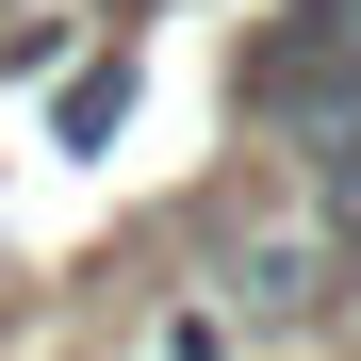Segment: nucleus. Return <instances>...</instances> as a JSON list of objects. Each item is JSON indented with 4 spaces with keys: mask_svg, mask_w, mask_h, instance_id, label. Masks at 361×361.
I'll return each mask as SVG.
<instances>
[{
    "mask_svg": "<svg viewBox=\"0 0 361 361\" xmlns=\"http://www.w3.org/2000/svg\"><path fill=\"white\" fill-rule=\"evenodd\" d=\"M345 99H361V0H295V33L263 49V115H295V132H329Z\"/></svg>",
    "mask_w": 361,
    "mask_h": 361,
    "instance_id": "obj_1",
    "label": "nucleus"
}]
</instances>
